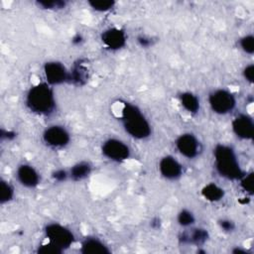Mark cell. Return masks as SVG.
Returning <instances> with one entry per match:
<instances>
[{
  "mask_svg": "<svg viewBox=\"0 0 254 254\" xmlns=\"http://www.w3.org/2000/svg\"><path fill=\"white\" fill-rule=\"evenodd\" d=\"M14 196V189L13 187L6 181L1 180L0 184V202L6 203L10 201Z\"/></svg>",
  "mask_w": 254,
  "mask_h": 254,
  "instance_id": "obj_20",
  "label": "cell"
},
{
  "mask_svg": "<svg viewBox=\"0 0 254 254\" xmlns=\"http://www.w3.org/2000/svg\"><path fill=\"white\" fill-rule=\"evenodd\" d=\"M67 177H68V173L64 170H62V169L57 170L53 173V178L58 182H64V181L66 180Z\"/></svg>",
  "mask_w": 254,
  "mask_h": 254,
  "instance_id": "obj_28",
  "label": "cell"
},
{
  "mask_svg": "<svg viewBox=\"0 0 254 254\" xmlns=\"http://www.w3.org/2000/svg\"><path fill=\"white\" fill-rule=\"evenodd\" d=\"M91 172V166L87 162H79L73 165L68 173V176L73 181H81L88 177Z\"/></svg>",
  "mask_w": 254,
  "mask_h": 254,
  "instance_id": "obj_18",
  "label": "cell"
},
{
  "mask_svg": "<svg viewBox=\"0 0 254 254\" xmlns=\"http://www.w3.org/2000/svg\"><path fill=\"white\" fill-rule=\"evenodd\" d=\"M240 47L245 53L252 55L254 53V38H253V36L247 35V36H244L243 38H241Z\"/></svg>",
  "mask_w": 254,
  "mask_h": 254,
  "instance_id": "obj_25",
  "label": "cell"
},
{
  "mask_svg": "<svg viewBox=\"0 0 254 254\" xmlns=\"http://www.w3.org/2000/svg\"><path fill=\"white\" fill-rule=\"evenodd\" d=\"M26 105L39 115H48L56 107L55 94L48 82H39L32 86L26 95Z\"/></svg>",
  "mask_w": 254,
  "mask_h": 254,
  "instance_id": "obj_1",
  "label": "cell"
},
{
  "mask_svg": "<svg viewBox=\"0 0 254 254\" xmlns=\"http://www.w3.org/2000/svg\"><path fill=\"white\" fill-rule=\"evenodd\" d=\"M219 225L224 231H232L234 229V223L228 219H222L219 222Z\"/></svg>",
  "mask_w": 254,
  "mask_h": 254,
  "instance_id": "obj_29",
  "label": "cell"
},
{
  "mask_svg": "<svg viewBox=\"0 0 254 254\" xmlns=\"http://www.w3.org/2000/svg\"><path fill=\"white\" fill-rule=\"evenodd\" d=\"M37 252L41 254H61L64 252V250L51 243L50 241H47L38 247Z\"/></svg>",
  "mask_w": 254,
  "mask_h": 254,
  "instance_id": "obj_23",
  "label": "cell"
},
{
  "mask_svg": "<svg viewBox=\"0 0 254 254\" xmlns=\"http://www.w3.org/2000/svg\"><path fill=\"white\" fill-rule=\"evenodd\" d=\"M215 168L227 180H240L244 176L234 150L226 145H217L213 151Z\"/></svg>",
  "mask_w": 254,
  "mask_h": 254,
  "instance_id": "obj_2",
  "label": "cell"
},
{
  "mask_svg": "<svg viewBox=\"0 0 254 254\" xmlns=\"http://www.w3.org/2000/svg\"><path fill=\"white\" fill-rule=\"evenodd\" d=\"M125 33L118 28H109L101 35V41L110 50H119L126 44Z\"/></svg>",
  "mask_w": 254,
  "mask_h": 254,
  "instance_id": "obj_12",
  "label": "cell"
},
{
  "mask_svg": "<svg viewBox=\"0 0 254 254\" xmlns=\"http://www.w3.org/2000/svg\"><path fill=\"white\" fill-rule=\"evenodd\" d=\"M232 130L235 135L244 140H250L254 135V123L251 117L240 114L232 121Z\"/></svg>",
  "mask_w": 254,
  "mask_h": 254,
  "instance_id": "obj_10",
  "label": "cell"
},
{
  "mask_svg": "<svg viewBox=\"0 0 254 254\" xmlns=\"http://www.w3.org/2000/svg\"><path fill=\"white\" fill-rule=\"evenodd\" d=\"M44 73L47 82L50 85L62 84L68 80L69 76V72L66 70L65 66L59 62L46 63L44 66Z\"/></svg>",
  "mask_w": 254,
  "mask_h": 254,
  "instance_id": "obj_8",
  "label": "cell"
},
{
  "mask_svg": "<svg viewBox=\"0 0 254 254\" xmlns=\"http://www.w3.org/2000/svg\"><path fill=\"white\" fill-rule=\"evenodd\" d=\"M182 106L190 113H196L199 110V99L191 92H184L180 96Z\"/></svg>",
  "mask_w": 254,
  "mask_h": 254,
  "instance_id": "obj_17",
  "label": "cell"
},
{
  "mask_svg": "<svg viewBox=\"0 0 254 254\" xmlns=\"http://www.w3.org/2000/svg\"><path fill=\"white\" fill-rule=\"evenodd\" d=\"M39 5L43 6L46 9H55V8H64V2L63 1H39Z\"/></svg>",
  "mask_w": 254,
  "mask_h": 254,
  "instance_id": "obj_26",
  "label": "cell"
},
{
  "mask_svg": "<svg viewBox=\"0 0 254 254\" xmlns=\"http://www.w3.org/2000/svg\"><path fill=\"white\" fill-rule=\"evenodd\" d=\"M241 188L249 194L253 193L254 190V183H253V173H249L248 175H244L240 179Z\"/></svg>",
  "mask_w": 254,
  "mask_h": 254,
  "instance_id": "obj_24",
  "label": "cell"
},
{
  "mask_svg": "<svg viewBox=\"0 0 254 254\" xmlns=\"http://www.w3.org/2000/svg\"><path fill=\"white\" fill-rule=\"evenodd\" d=\"M45 234L51 243L60 247L62 250L69 248L74 242L73 233L60 223H50L45 228Z\"/></svg>",
  "mask_w": 254,
  "mask_h": 254,
  "instance_id": "obj_4",
  "label": "cell"
},
{
  "mask_svg": "<svg viewBox=\"0 0 254 254\" xmlns=\"http://www.w3.org/2000/svg\"><path fill=\"white\" fill-rule=\"evenodd\" d=\"M122 121L125 131L135 139H145L151 135V126L140 109L131 103H124Z\"/></svg>",
  "mask_w": 254,
  "mask_h": 254,
  "instance_id": "obj_3",
  "label": "cell"
},
{
  "mask_svg": "<svg viewBox=\"0 0 254 254\" xmlns=\"http://www.w3.org/2000/svg\"><path fill=\"white\" fill-rule=\"evenodd\" d=\"M88 4L93 8L95 11L99 12H105L113 8L115 2L110 0H91L88 2Z\"/></svg>",
  "mask_w": 254,
  "mask_h": 254,
  "instance_id": "obj_21",
  "label": "cell"
},
{
  "mask_svg": "<svg viewBox=\"0 0 254 254\" xmlns=\"http://www.w3.org/2000/svg\"><path fill=\"white\" fill-rule=\"evenodd\" d=\"M17 179L26 188H35L40 183V175L30 165L23 164L17 169Z\"/></svg>",
  "mask_w": 254,
  "mask_h": 254,
  "instance_id": "obj_13",
  "label": "cell"
},
{
  "mask_svg": "<svg viewBox=\"0 0 254 254\" xmlns=\"http://www.w3.org/2000/svg\"><path fill=\"white\" fill-rule=\"evenodd\" d=\"M201 195L208 201H219L224 196V190L215 184H207L201 190Z\"/></svg>",
  "mask_w": 254,
  "mask_h": 254,
  "instance_id": "obj_16",
  "label": "cell"
},
{
  "mask_svg": "<svg viewBox=\"0 0 254 254\" xmlns=\"http://www.w3.org/2000/svg\"><path fill=\"white\" fill-rule=\"evenodd\" d=\"M138 42L140 43V45L142 47H149L151 45V41L150 39L146 38V37H139L138 38Z\"/></svg>",
  "mask_w": 254,
  "mask_h": 254,
  "instance_id": "obj_30",
  "label": "cell"
},
{
  "mask_svg": "<svg viewBox=\"0 0 254 254\" xmlns=\"http://www.w3.org/2000/svg\"><path fill=\"white\" fill-rule=\"evenodd\" d=\"M208 102L213 110L217 114H227L235 107L236 100L234 95L226 89H216L210 93Z\"/></svg>",
  "mask_w": 254,
  "mask_h": 254,
  "instance_id": "obj_5",
  "label": "cell"
},
{
  "mask_svg": "<svg viewBox=\"0 0 254 254\" xmlns=\"http://www.w3.org/2000/svg\"><path fill=\"white\" fill-rule=\"evenodd\" d=\"M208 238V233L205 229L202 228H195L192 229L190 232H187L183 234V237L181 238L184 243H190L194 244L196 246L202 245Z\"/></svg>",
  "mask_w": 254,
  "mask_h": 254,
  "instance_id": "obj_15",
  "label": "cell"
},
{
  "mask_svg": "<svg viewBox=\"0 0 254 254\" xmlns=\"http://www.w3.org/2000/svg\"><path fill=\"white\" fill-rule=\"evenodd\" d=\"M161 175L168 180H177L183 173V167L173 156H166L159 163Z\"/></svg>",
  "mask_w": 254,
  "mask_h": 254,
  "instance_id": "obj_11",
  "label": "cell"
},
{
  "mask_svg": "<svg viewBox=\"0 0 254 254\" xmlns=\"http://www.w3.org/2000/svg\"><path fill=\"white\" fill-rule=\"evenodd\" d=\"M80 252L83 254H108L110 249L100 239L87 237L81 243Z\"/></svg>",
  "mask_w": 254,
  "mask_h": 254,
  "instance_id": "obj_14",
  "label": "cell"
},
{
  "mask_svg": "<svg viewBox=\"0 0 254 254\" xmlns=\"http://www.w3.org/2000/svg\"><path fill=\"white\" fill-rule=\"evenodd\" d=\"M194 215L192 212H190L188 209H183L179 214H178V222L180 225L188 227L190 226L191 224L194 223Z\"/></svg>",
  "mask_w": 254,
  "mask_h": 254,
  "instance_id": "obj_22",
  "label": "cell"
},
{
  "mask_svg": "<svg viewBox=\"0 0 254 254\" xmlns=\"http://www.w3.org/2000/svg\"><path fill=\"white\" fill-rule=\"evenodd\" d=\"M243 75L246 78V80L252 83L254 80V65L253 64L247 65L243 70Z\"/></svg>",
  "mask_w": 254,
  "mask_h": 254,
  "instance_id": "obj_27",
  "label": "cell"
},
{
  "mask_svg": "<svg viewBox=\"0 0 254 254\" xmlns=\"http://www.w3.org/2000/svg\"><path fill=\"white\" fill-rule=\"evenodd\" d=\"M101 151L106 158L115 162H122L130 157L129 147L121 140L115 138L106 140L102 144Z\"/></svg>",
  "mask_w": 254,
  "mask_h": 254,
  "instance_id": "obj_6",
  "label": "cell"
},
{
  "mask_svg": "<svg viewBox=\"0 0 254 254\" xmlns=\"http://www.w3.org/2000/svg\"><path fill=\"white\" fill-rule=\"evenodd\" d=\"M68 79L75 84L81 85L87 80V69L86 67L79 62L78 64H74L71 70L69 71Z\"/></svg>",
  "mask_w": 254,
  "mask_h": 254,
  "instance_id": "obj_19",
  "label": "cell"
},
{
  "mask_svg": "<svg viewBox=\"0 0 254 254\" xmlns=\"http://www.w3.org/2000/svg\"><path fill=\"white\" fill-rule=\"evenodd\" d=\"M43 140L52 148H63L68 144L70 137L65 128L59 125H53L44 131Z\"/></svg>",
  "mask_w": 254,
  "mask_h": 254,
  "instance_id": "obj_7",
  "label": "cell"
},
{
  "mask_svg": "<svg viewBox=\"0 0 254 254\" xmlns=\"http://www.w3.org/2000/svg\"><path fill=\"white\" fill-rule=\"evenodd\" d=\"M178 151L186 158H195L200 151V144L196 137L190 133L182 134L176 141Z\"/></svg>",
  "mask_w": 254,
  "mask_h": 254,
  "instance_id": "obj_9",
  "label": "cell"
}]
</instances>
